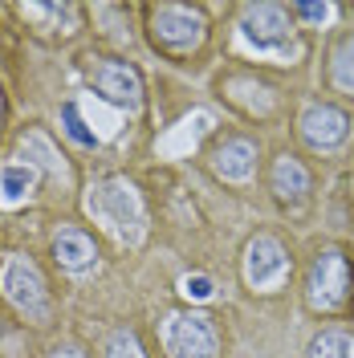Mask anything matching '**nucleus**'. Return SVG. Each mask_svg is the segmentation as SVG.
Wrapping results in <instances>:
<instances>
[{
    "instance_id": "nucleus-3",
    "label": "nucleus",
    "mask_w": 354,
    "mask_h": 358,
    "mask_svg": "<svg viewBox=\"0 0 354 358\" xmlns=\"http://www.w3.org/2000/svg\"><path fill=\"white\" fill-rule=\"evenodd\" d=\"M351 293V265L338 248H326L310 268V306L322 313L338 310Z\"/></svg>"
},
{
    "instance_id": "nucleus-4",
    "label": "nucleus",
    "mask_w": 354,
    "mask_h": 358,
    "mask_svg": "<svg viewBox=\"0 0 354 358\" xmlns=\"http://www.w3.org/2000/svg\"><path fill=\"white\" fill-rule=\"evenodd\" d=\"M0 289H4V297L24 313L45 310V277L29 257H8V261H4V268H0Z\"/></svg>"
},
{
    "instance_id": "nucleus-8",
    "label": "nucleus",
    "mask_w": 354,
    "mask_h": 358,
    "mask_svg": "<svg viewBox=\"0 0 354 358\" xmlns=\"http://www.w3.org/2000/svg\"><path fill=\"white\" fill-rule=\"evenodd\" d=\"M241 29L257 49H273V45H281L289 37V17H285L281 4H253L244 13Z\"/></svg>"
},
{
    "instance_id": "nucleus-18",
    "label": "nucleus",
    "mask_w": 354,
    "mask_h": 358,
    "mask_svg": "<svg viewBox=\"0 0 354 358\" xmlns=\"http://www.w3.org/2000/svg\"><path fill=\"white\" fill-rule=\"evenodd\" d=\"M183 293H187V297H196V301H204V297H212V281H208V277H183Z\"/></svg>"
},
{
    "instance_id": "nucleus-19",
    "label": "nucleus",
    "mask_w": 354,
    "mask_h": 358,
    "mask_svg": "<svg viewBox=\"0 0 354 358\" xmlns=\"http://www.w3.org/2000/svg\"><path fill=\"white\" fill-rule=\"evenodd\" d=\"M293 13L306 17V21H326L330 17V4H293Z\"/></svg>"
},
{
    "instance_id": "nucleus-11",
    "label": "nucleus",
    "mask_w": 354,
    "mask_h": 358,
    "mask_svg": "<svg viewBox=\"0 0 354 358\" xmlns=\"http://www.w3.org/2000/svg\"><path fill=\"white\" fill-rule=\"evenodd\" d=\"M53 257H57V265H66V268H86L98 252H94V241H90L86 232L66 228V232H57V241H53Z\"/></svg>"
},
{
    "instance_id": "nucleus-12",
    "label": "nucleus",
    "mask_w": 354,
    "mask_h": 358,
    "mask_svg": "<svg viewBox=\"0 0 354 358\" xmlns=\"http://www.w3.org/2000/svg\"><path fill=\"white\" fill-rule=\"evenodd\" d=\"M273 192H277L281 200H302V196L310 192V171H306L293 155H281L277 167H273Z\"/></svg>"
},
{
    "instance_id": "nucleus-15",
    "label": "nucleus",
    "mask_w": 354,
    "mask_h": 358,
    "mask_svg": "<svg viewBox=\"0 0 354 358\" xmlns=\"http://www.w3.org/2000/svg\"><path fill=\"white\" fill-rule=\"evenodd\" d=\"M334 82L342 90H354V37H346L334 53Z\"/></svg>"
},
{
    "instance_id": "nucleus-1",
    "label": "nucleus",
    "mask_w": 354,
    "mask_h": 358,
    "mask_svg": "<svg viewBox=\"0 0 354 358\" xmlns=\"http://www.w3.org/2000/svg\"><path fill=\"white\" fill-rule=\"evenodd\" d=\"M163 346L171 358H216L220 334L208 313H171L163 326Z\"/></svg>"
},
{
    "instance_id": "nucleus-6",
    "label": "nucleus",
    "mask_w": 354,
    "mask_h": 358,
    "mask_svg": "<svg viewBox=\"0 0 354 358\" xmlns=\"http://www.w3.org/2000/svg\"><path fill=\"white\" fill-rule=\"evenodd\" d=\"M285 248L277 245L273 236H257V241H248V252H244V277H248V285H257V289H265L273 285L281 273H285Z\"/></svg>"
},
{
    "instance_id": "nucleus-13",
    "label": "nucleus",
    "mask_w": 354,
    "mask_h": 358,
    "mask_svg": "<svg viewBox=\"0 0 354 358\" xmlns=\"http://www.w3.org/2000/svg\"><path fill=\"white\" fill-rule=\"evenodd\" d=\"M351 355H354V342L346 334H338V330L318 334L310 346V358H351Z\"/></svg>"
},
{
    "instance_id": "nucleus-9",
    "label": "nucleus",
    "mask_w": 354,
    "mask_h": 358,
    "mask_svg": "<svg viewBox=\"0 0 354 358\" xmlns=\"http://www.w3.org/2000/svg\"><path fill=\"white\" fill-rule=\"evenodd\" d=\"M346 131H351V118L338 106H310V110L302 114V134L310 138V147L330 151V147H338L346 138Z\"/></svg>"
},
{
    "instance_id": "nucleus-14",
    "label": "nucleus",
    "mask_w": 354,
    "mask_h": 358,
    "mask_svg": "<svg viewBox=\"0 0 354 358\" xmlns=\"http://www.w3.org/2000/svg\"><path fill=\"white\" fill-rule=\"evenodd\" d=\"M29 187H33V171L29 167H4L0 171V196H4V203L24 200Z\"/></svg>"
},
{
    "instance_id": "nucleus-2",
    "label": "nucleus",
    "mask_w": 354,
    "mask_h": 358,
    "mask_svg": "<svg viewBox=\"0 0 354 358\" xmlns=\"http://www.w3.org/2000/svg\"><path fill=\"white\" fill-rule=\"evenodd\" d=\"M90 208H98L114 232H122V236H131V241L143 236V203H139V192H134L127 179L102 183L98 196H90Z\"/></svg>"
},
{
    "instance_id": "nucleus-7",
    "label": "nucleus",
    "mask_w": 354,
    "mask_h": 358,
    "mask_svg": "<svg viewBox=\"0 0 354 358\" xmlns=\"http://www.w3.org/2000/svg\"><path fill=\"white\" fill-rule=\"evenodd\" d=\"M94 86L102 90L114 106H139L143 102V82L127 62H98L94 66Z\"/></svg>"
},
{
    "instance_id": "nucleus-20",
    "label": "nucleus",
    "mask_w": 354,
    "mask_h": 358,
    "mask_svg": "<svg viewBox=\"0 0 354 358\" xmlns=\"http://www.w3.org/2000/svg\"><path fill=\"white\" fill-rule=\"evenodd\" d=\"M49 358H86V355H82L78 346H57V350H53Z\"/></svg>"
},
{
    "instance_id": "nucleus-17",
    "label": "nucleus",
    "mask_w": 354,
    "mask_h": 358,
    "mask_svg": "<svg viewBox=\"0 0 354 358\" xmlns=\"http://www.w3.org/2000/svg\"><path fill=\"white\" fill-rule=\"evenodd\" d=\"M106 358H143V346H139L134 330H114L111 346H106Z\"/></svg>"
},
{
    "instance_id": "nucleus-5",
    "label": "nucleus",
    "mask_w": 354,
    "mask_h": 358,
    "mask_svg": "<svg viewBox=\"0 0 354 358\" xmlns=\"http://www.w3.org/2000/svg\"><path fill=\"white\" fill-rule=\"evenodd\" d=\"M151 33L159 45L183 53V49H196L204 41V17L192 8H179V4H163L151 13Z\"/></svg>"
},
{
    "instance_id": "nucleus-16",
    "label": "nucleus",
    "mask_w": 354,
    "mask_h": 358,
    "mask_svg": "<svg viewBox=\"0 0 354 358\" xmlns=\"http://www.w3.org/2000/svg\"><path fill=\"white\" fill-rule=\"evenodd\" d=\"M62 122H66V134L73 138V143L94 147V131L82 122V114H78V106H73V102H66V106H62Z\"/></svg>"
},
{
    "instance_id": "nucleus-10",
    "label": "nucleus",
    "mask_w": 354,
    "mask_h": 358,
    "mask_svg": "<svg viewBox=\"0 0 354 358\" xmlns=\"http://www.w3.org/2000/svg\"><path fill=\"white\" fill-rule=\"evenodd\" d=\"M253 163H257V147H253L248 138L224 143L220 151H216V159H212L216 176H224V179H248L253 176Z\"/></svg>"
},
{
    "instance_id": "nucleus-21",
    "label": "nucleus",
    "mask_w": 354,
    "mask_h": 358,
    "mask_svg": "<svg viewBox=\"0 0 354 358\" xmlns=\"http://www.w3.org/2000/svg\"><path fill=\"white\" fill-rule=\"evenodd\" d=\"M0 114H4V98H0Z\"/></svg>"
}]
</instances>
